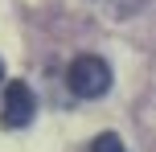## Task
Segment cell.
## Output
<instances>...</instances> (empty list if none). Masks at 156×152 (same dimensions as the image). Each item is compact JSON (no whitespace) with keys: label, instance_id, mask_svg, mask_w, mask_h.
<instances>
[{"label":"cell","instance_id":"3957f363","mask_svg":"<svg viewBox=\"0 0 156 152\" xmlns=\"http://www.w3.org/2000/svg\"><path fill=\"white\" fill-rule=\"evenodd\" d=\"M90 152H123V140H119L115 132H103V136L90 140Z\"/></svg>","mask_w":156,"mask_h":152},{"label":"cell","instance_id":"6da1fadb","mask_svg":"<svg viewBox=\"0 0 156 152\" xmlns=\"http://www.w3.org/2000/svg\"><path fill=\"white\" fill-rule=\"evenodd\" d=\"M66 82L78 99H103L111 90V66L99 54H78L66 70Z\"/></svg>","mask_w":156,"mask_h":152},{"label":"cell","instance_id":"277c9868","mask_svg":"<svg viewBox=\"0 0 156 152\" xmlns=\"http://www.w3.org/2000/svg\"><path fill=\"white\" fill-rule=\"evenodd\" d=\"M0 82H4V62H0Z\"/></svg>","mask_w":156,"mask_h":152},{"label":"cell","instance_id":"7a4b0ae2","mask_svg":"<svg viewBox=\"0 0 156 152\" xmlns=\"http://www.w3.org/2000/svg\"><path fill=\"white\" fill-rule=\"evenodd\" d=\"M33 111H37L33 90L25 87V82H8V87H4V111H0V123H4V128H25V123L33 119Z\"/></svg>","mask_w":156,"mask_h":152}]
</instances>
